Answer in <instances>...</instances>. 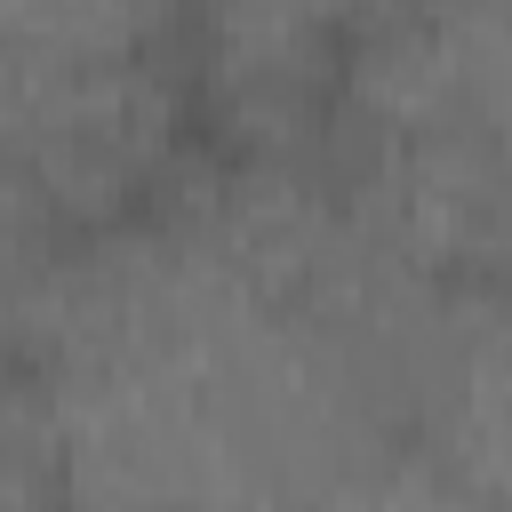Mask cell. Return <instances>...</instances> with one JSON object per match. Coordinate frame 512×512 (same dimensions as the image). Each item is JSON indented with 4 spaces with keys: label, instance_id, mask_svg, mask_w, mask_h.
I'll return each mask as SVG.
<instances>
[{
    "label": "cell",
    "instance_id": "obj_1",
    "mask_svg": "<svg viewBox=\"0 0 512 512\" xmlns=\"http://www.w3.org/2000/svg\"><path fill=\"white\" fill-rule=\"evenodd\" d=\"M56 504H440L400 368L248 280L176 192L72 240L8 320Z\"/></svg>",
    "mask_w": 512,
    "mask_h": 512
},
{
    "label": "cell",
    "instance_id": "obj_2",
    "mask_svg": "<svg viewBox=\"0 0 512 512\" xmlns=\"http://www.w3.org/2000/svg\"><path fill=\"white\" fill-rule=\"evenodd\" d=\"M0 152L32 176L72 240L152 216L208 152L184 48L0 72Z\"/></svg>",
    "mask_w": 512,
    "mask_h": 512
},
{
    "label": "cell",
    "instance_id": "obj_3",
    "mask_svg": "<svg viewBox=\"0 0 512 512\" xmlns=\"http://www.w3.org/2000/svg\"><path fill=\"white\" fill-rule=\"evenodd\" d=\"M392 0H184L208 152H328L344 80Z\"/></svg>",
    "mask_w": 512,
    "mask_h": 512
},
{
    "label": "cell",
    "instance_id": "obj_4",
    "mask_svg": "<svg viewBox=\"0 0 512 512\" xmlns=\"http://www.w3.org/2000/svg\"><path fill=\"white\" fill-rule=\"evenodd\" d=\"M368 128H464L512 152V0H392L336 112V136Z\"/></svg>",
    "mask_w": 512,
    "mask_h": 512
},
{
    "label": "cell",
    "instance_id": "obj_5",
    "mask_svg": "<svg viewBox=\"0 0 512 512\" xmlns=\"http://www.w3.org/2000/svg\"><path fill=\"white\" fill-rule=\"evenodd\" d=\"M400 432L440 504H512V288L480 280L416 328Z\"/></svg>",
    "mask_w": 512,
    "mask_h": 512
},
{
    "label": "cell",
    "instance_id": "obj_6",
    "mask_svg": "<svg viewBox=\"0 0 512 512\" xmlns=\"http://www.w3.org/2000/svg\"><path fill=\"white\" fill-rule=\"evenodd\" d=\"M184 48V0H0V72Z\"/></svg>",
    "mask_w": 512,
    "mask_h": 512
},
{
    "label": "cell",
    "instance_id": "obj_7",
    "mask_svg": "<svg viewBox=\"0 0 512 512\" xmlns=\"http://www.w3.org/2000/svg\"><path fill=\"white\" fill-rule=\"evenodd\" d=\"M0 504H56V448L32 360L16 328H0Z\"/></svg>",
    "mask_w": 512,
    "mask_h": 512
},
{
    "label": "cell",
    "instance_id": "obj_8",
    "mask_svg": "<svg viewBox=\"0 0 512 512\" xmlns=\"http://www.w3.org/2000/svg\"><path fill=\"white\" fill-rule=\"evenodd\" d=\"M72 248V232L56 224V208L32 192V176L0 152V328L24 312V296L48 280V264Z\"/></svg>",
    "mask_w": 512,
    "mask_h": 512
},
{
    "label": "cell",
    "instance_id": "obj_9",
    "mask_svg": "<svg viewBox=\"0 0 512 512\" xmlns=\"http://www.w3.org/2000/svg\"><path fill=\"white\" fill-rule=\"evenodd\" d=\"M488 280L512 288V192H504V224H496V256H488Z\"/></svg>",
    "mask_w": 512,
    "mask_h": 512
}]
</instances>
